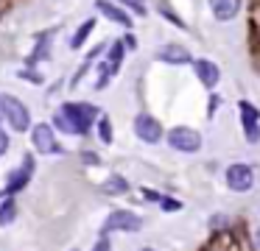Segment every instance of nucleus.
I'll use <instances>...</instances> for the list:
<instances>
[{
  "mask_svg": "<svg viewBox=\"0 0 260 251\" xmlns=\"http://www.w3.org/2000/svg\"><path fill=\"white\" fill-rule=\"evenodd\" d=\"M31 142H34V148L40 151V154H59V151H62L51 123H37V126L31 128Z\"/></svg>",
  "mask_w": 260,
  "mask_h": 251,
  "instance_id": "6",
  "label": "nucleus"
},
{
  "mask_svg": "<svg viewBox=\"0 0 260 251\" xmlns=\"http://www.w3.org/2000/svg\"><path fill=\"white\" fill-rule=\"evenodd\" d=\"M224 178H226V187H230L232 193H246V190H252V184H254V170H252V165L235 162V165L226 167Z\"/></svg>",
  "mask_w": 260,
  "mask_h": 251,
  "instance_id": "4",
  "label": "nucleus"
},
{
  "mask_svg": "<svg viewBox=\"0 0 260 251\" xmlns=\"http://www.w3.org/2000/svg\"><path fill=\"white\" fill-rule=\"evenodd\" d=\"M31 173H34V156H28V154H25V156H23V165H20L17 170H12V173H9V182H6V195L20 193V190H23L25 184H28Z\"/></svg>",
  "mask_w": 260,
  "mask_h": 251,
  "instance_id": "9",
  "label": "nucleus"
},
{
  "mask_svg": "<svg viewBox=\"0 0 260 251\" xmlns=\"http://www.w3.org/2000/svg\"><path fill=\"white\" fill-rule=\"evenodd\" d=\"M14 218H17V204H14V198L9 195V198L0 201V226H6V223H12Z\"/></svg>",
  "mask_w": 260,
  "mask_h": 251,
  "instance_id": "16",
  "label": "nucleus"
},
{
  "mask_svg": "<svg viewBox=\"0 0 260 251\" xmlns=\"http://www.w3.org/2000/svg\"><path fill=\"white\" fill-rule=\"evenodd\" d=\"M254 243L260 245V229H257V232H254Z\"/></svg>",
  "mask_w": 260,
  "mask_h": 251,
  "instance_id": "24",
  "label": "nucleus"
},
{
  "mask_svg": "<svg viewBox=\"0 0 260 251\" xmlns=\"http://www.w3.org/2000/svg\"><path fill=\"white\" fill-rule=\"evenodd\" d=\"M112 245H109V237L107 234H101V237L95 240V245H92V251H109Z\"/></svg>",
  "mask_w": 260,
  "mask_h": 251,
  "instance_id": "21",
  "label": "nucleus"
},
{
  "mask_svg": "<svg viewBox=\"0 0 260 251\" xmlns=\"http://www.w3.org/2000/svg\"><path fill=\"white\" fill-rule=\"evenodd\" d=\"M0 117H6V123L14 131H28L31 126V112L23 100H17L14 95H0Z\"/></svg>",
  "mask_w": 260,
  "mask_h": 251,
  "instance_id": "2",
  "label": "nucleus"
},
{
  "mask_svg": "<svg viewBox=\"0 0 260 251\" xmlns=\"http://www.w3.org/2000/svg\"><path fill=\"white\" fill-rule=\"evenodd\" d=\"M6 151H9V137H6V131L0 128V156L6 154Z\"/></svg>",
  "mask_w": 260,
  "mask_h": 251,
  "instance_id": "23",
  "label": "nucleus"
},
{
  "mask_svg": "<svg viewBox=\"0 0 260 251\" xmlns=\"http://www.w3.org/2000/svg\"><path fill=\"white\" fill-rule=\"evenodd\" d=\"M238 109H241V123H243V134H246V139L249 142H260V109L252 106L249 100H241Z\"/></svg>",
  "mask_w": 260,
  "mask_h": 251,
  "instance_id": "8",
  "label": "nucleus"
},
{
  "mask_svg": "<svg viewBox=\"0 0 260 251\" xmlns=\"http://www.w3.org/2000/svg\"><path fill=\"white\" fill-rule=\"evenodd\" d=\"M168 145L174 151H182V154H196L202 148V134L190 126H176L168 131Z\"/></svg>",
  "mask_w": 260,
  "mask_h": 251,
  "instance_id": "3",
  "label": "nucleus"
},
{
  "mask_svg": "<svg viewBox=\"0 0 260 251\" xmlns=\"http://www.w3.org/2000/svg\"><path fill=\"white\" fill-rule=\"evenodd\" d=\"M109 64L112 67H120V61H123V42H115L112 45V50H109Z\"/></svg>",
  "mask_w": 260,
  "mask_h": 251,
  "instance_id": "18",
  "label": "nucleus"
},
{
  "mask_svg": "<svg viewBox=\"0 0 260 251\" xmlns=\"http://www.w3.org/2000/svg\"><path fill=\"white\" fill-rule=\"evenodd\" d=\"M98 120V109L90 103H64L53 115V126L64 134H87Z\"/></svg>",
  "mask_w": 260,
  "mask_h": 251,
  "instance_id": "1",
  "label": "nucleus"
},
{
  "mask_svg": "<svg viewBox=\"0 0 260 251\" xmlns=\"http://www.w3.org/2000/svg\"><path fill=\"white\" fill-rule=\"evenodd\" d=\"M95 128H98V137H101V142H112V123H109V117H98V120H95Z\"/></svg>",
  "mask_w": 260,
  "mask_h": 251,
  "instance_id": "17",
  "label": "nucleus"
},
{
  "mask_svg": "<svg viewBox=\"0 0 260 251\" xmlns=\"http://www.w3.org/2000/svg\"><path fill=\"white\" fill-rule=\"evenodd\" d=\"M140 251H154V248H140Z\"/></svg>",
  "mask_w": 260,
  "mask_h": 251,
  "instance_id": "25",
  "label": "nucleus"
},
{
  "mask_svg": "<svg viewBox=\"0 0 260 251\" xmlns=\"http://www.w3.org/2000/svg\"><path fill=\"white\" fill-rule=\"evenodd\" d=\"M140 3H143V0H140Z\"/></svg>",
  "mask_w": 260,
  "mask_h": 251,
  "instance_id": "26",
  "label": "nucleus"
},
{
  "mask_svg": "<svg viewBox=\"0 0 260 251\" xmlns=\"http://www.w3.org/2000/svg\"><path fill=\"white\" fill-rule=\"evenodd\" d=\"M157 201H159V206H162L165 212H179V209H182L179 201H176V198H168V195H159Z\"/></svg>",
  "mask_w": 260,
  "mask_h": 251,
  "instance_id": "19",
  "label": "nucleus"
},
{
  "mask_svg": "<svg viewBox=\"0 0 260 251\" xmlns=\"http://www.w3.org/2000/svg\"><path fill=\"white\" fill-rule=\"evenodd\" d=\"M143 226V218L135 215V212L129 209H115L112 215L104 221V234L109 232H140Z\"/></svg>",
  "mask_w": 260,
  "mask_h": 251,
  "instance_id": "5",
  "label": "nucleus"
},
{
  "mask_svg": "<svg viewBox=\"0 0 260 251\" xmlns=\"http://www.w3.org/2000/svg\"><path fill=\"white\" fill-rule=\"evenodd\" d=\"M157 59L165 61V64H187V61H193L190 50L182 48V45H162V48L157 50Z\"/></svg>",
  "mask_w": 260,
  "mask_h": 251,
  "instance_id": "10",
  "label": "nucleus"
},
{
  "mask_svg": "<svg viewBox=\"0 0 260 251\" xmlns=\"http://www.w3.org/2000/svg\"><path fill=\"white\" fill-rule=\"evenodd\" d=\"M81 162H84V165H101V156L98 154H92V151H81Z\"/></svg>",
  "mask_w": 260,
  "mask_h": 251,
  "instance_id": "20",
  "label": "nucleus"
},
{
  "mask_svg": "<svg viewBox=\"0 0 260 251\" xmlns=\"http://www.w3.org/2000/svg\"><path fill=\"white\" fill-rule=\"evenodd\" d=\"M101 193H107V195H126V193H129V182H126L123 176H109L107 182L101 184Z\"/></svg>",
  "mask_w": 260,
  "mask_h": 251,
  "instance_id": "14",
  "label": "nucleus"
},
{
  "mask_svg": "<svg viewBox=\"0 0 260 251\" xmlns=\"http://www.w3.org/2000/svg\"><path fill=\"white\" fill-rule=\"evenodd\" d=\"M193 70H196V78H199V81H202L207 89H213L215 84H218V78H221L218 64H215V61H207V59L193 61Z\"/></svg>",
  "mask_w": 260,
  "mask_h": 251,
  "instance_id": "11",
  "label": "nucleus"
},
{
  "mask_svg": "<svg viewBox=\"0 0 260 251\" xmlns=\"http://www.w3.org/2000/svg\"><path fill=\"white\" fill-rule=\"evenodd\" d=\"M210 9H213V17L221 22L232 20V17L241 11V0H210Z\"/></svg>",
  "mask_w": 260,
  "mask_h": 251,
  "instance_id": "13",
  "label": "nucleus"
},
{
  "mask_svg": "<svg viewBox=\"0 0 260 251\" xmlns=\"http://www.w3.org/2000/svg\"><path fill=\"white\" fill-rule=\"evenodd\" d=\"M17 76L20 78H28V81H34V84H42V76H40V73H34V70H20Z\"/></svg>",
  "mask_w": 260,
  "mask_h": 251,
  "instance_id": "22",
  "label": "nucleus"
},
{
  "mask_svg": "<svg viewBox=\"0 0 260 251\" xmlns=\"http://www.w3.org/2000/svg\"><path fill=\"white\" fill-rule=\"evenodd\" d=\"M95 9L101 11L107 20H112V22H118V25H123V28H132V17L126 14L120 6H115V3H109V0H95Z\"/></svg>",
  "mask_w": 260,
  "mask_h": 251,
  "instance_id": "12",
  "label": "nucleus"
},
{
  "mask_svg": "<svg viewBox=\"0 0 260 251\" xmlns=\"http://www.w3.org/2000/svg\"><path fill=\"white\" fill-rule=\"evenodd\" d=\"M92 28H95V20L81 22V25H79V31H76L73 37H70V48H73V50H79L81 45L87 42V37H90V31H92Z\"/></svg>",
  "mask_w": 260,
  "mask_h": 251,
  "instance_id": "15",
  "label": "nucleus"
},
{
  "mask_svg": "<svg viewBox=\"0 0 260 251\" xmlns=\"http://www.w3.org/2000/svg\"><path fill=\"white\" fill-rule=\"evenodd\" d=\"M132 128H135V134L143 139V142H148V145H154V142L162 139V123H159L157 117L146 115V112L135 117V126Z\"/></svg>",
  "mask_w": 260,
  "mask_h": 251,
  "instance_id": "7",
  "label": "nucleus"
}]
</instances>
